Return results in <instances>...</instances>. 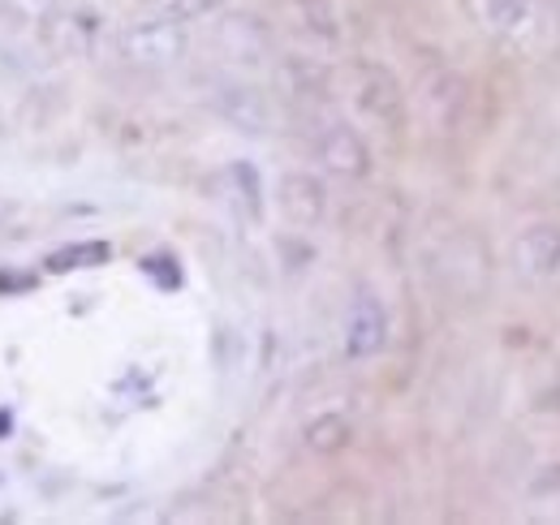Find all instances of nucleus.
Wrapping results in <instances>:
<instances>
[{
    "instance_id": "f03ea898",
    "label": "nucleus",
    "mask_w": 560,
    "mask_h": 525,
    "mask_svg": "<svg viewBox=\"0 0 560 525\" xmlns=\"http://www.w3.org/2000/svg\"><path fill=\"white\" fill-rule=\"evenodd\" d=\"M315 155L337 177H366L371 173V147L350 121H328L315 133Z\"/></svg>"
},
{
    "instance_id": "ddd939ff",
    "label": "nucleus",
    "mask_w": 560,
    "mask_h": 525,
    "mask_svg": "<svg viewBox=\"0 0 560 525\" xmlns=\"http://www.w3.org/2000/svg\"><path fill=\"white\" fill-rule=\"evenodd\" d=\"M220 9V0H151V13L173 18V22H199Z\"/></svg>"
},
{
    "instance_id": "f257e3e1",
    "label": "nucleus",
    "mask_w": 560,
    "mask_h": 525,
    "mask_svg": "<svg viewBox=\"0 0 560 525\" xmlns=\"http://www.w3.org/2000/svg\"><path fill=\"white\" fill-rule=\"evenodd\" d=\"M117 48L130 66L142 69H164L177 66L190 48V35H186V22H173V18H142V22H130L121 35H117Z\"/></svg>"
},
{
    "instance_id": "6e6552de",
    "label": "nucleus",
    "mask_w": 560,
    "mask_h": 525,
    "mask_svg": "<svg viewBox=\"0 0 560 525\" xmlns=\"http://www.w3.org/2000/svg\"><path fill=\"white\" fill-rule=\"evenodd\" d=\"M104 31V18L91 9V4H66L52 13L48 22V39L61 48V52H91L95 39Z\"/></svg>"
},
{
    "instance_id": "0eeeda50",
    "label": "nucleus",
    "mask_w": 560,
    "mask_h": 525,
    "mask_svg": "<svg viewBox=\"0 0 560 525\" xmlns=\"http://www.w3.org/2000/svg\"><path fill=\"white\" fill-rule=\"evenodd\" d=\"M280 211L289 224L298 229H315L328 211V195H324V182L311 177V173H284L280 177Z\"/></svg>"
},
{
    "instance_id": "4468645a",
    "label": "nucleus",
    "mask_w": 560,
    "mask_h": 525,
    "mask_svg": "<svg viewBox=\"0 0 560 525\" xmlns=\"http://www.w3.org/2000/svg\"><path fill=\"white\" fill-rule=\"evenodd\" d=\"M229 177L237 182V198L246 202V215H264V186H259V173L250 168V164H233L229 168Z\"/></svg>"
},
{
    "instance_id": "9b49d317",
    "label": "nucleus",
    "mask_w": 560,
    "mask_h": 525,
    "mask_svg": "<svg viewBox=\"0 0 560 525\" xmlns=\"http://www.w3.org/2000/svg\"><path fill=\"white\" fill-rule=\"evenodd\" d=\"M280 86L293 100H319L324 95V69L302 61V57H293V61L280 66Z\"/></svg>"
},
{
    "instance_id": "7ed1b4c3",
    "label": "nucleus",
    "mask_w": 560,
    "mask_h": 525,
    "mask_svg": "<svg viewBox=\"0 0 560 525\" xmlns=\"http://www.w3.org/2000/svg\"><path fill=\"white\" fill-rule=\"evenodd\" d=\"M215 48L237 66H264L272 52V31L250 13H229L215 22Z\"/></svg>"
},
{
    "instance_id": "1a4fd4ad",
    "label": "nucleus",
    "mask_w": 560,
    "mask_h": 525,
    "mask_svg": "<svg viewBox=\"0 0 560 525\" xmlns=\"http://www.w3.org/2000/svg\"><path fill=\"white\" fill-rule=\"evenodd\" d=\"M358 108H362L371 121L393 126L397 113H401V91H397L393 73H384V69H362V82H358Z\"/></svg>"
},
{
    "instance_id": "f3484780",
    "label": "nucleus",
    "mask_w": 560,
    "mask_h": 525,
    "mask_svg": "<svg viewBox=\"0 0 560 525\" xmlns=\"http://www.w3.org/2000/svg\"><path fill=\"white\" fill-rule=\"evenodd\" d=\"M142 271H147V276H160V284H168V289L182 280V276H177V267H173V259H160V255L142 262Z\"/></svg>"
},
{
    "instance_id": "9d476101",
    "label": "nucleus",
    "mask_w": 560,
    "mask_h": 525,
    "mask_svg": "<svg viewBox=\"0 0 560 525\" xmlns=\"http://www.w3.org/2000/svg\"><path fill=\"white\" fill-rule=\"evenodd\" d=\"M479 9H483L488 31L504 35V39L526 35L535 22V0H479Z\"/></svg>"
},
{
    "instance_id": "f8f14e48",
    "label": "nucleus",
    "mask_w": 560,
    "mask_h": 525,
    "mask_svg": "<svg viewBox=\"0 0 560 525\" xmlns=\"http://www.w3.org/2000/svg\"><path fill=\"white\" fill-rule=\"evenodd\" d=\"M108 242H82V246H70V250H57L48 267L52 271H73V267H100V262H108Z\"/></svg>"
},
{
    "instance_id": "39448f33",
    "label": "nucleus",
    "mask_w": 560,
    "mask_h": 525,
    "mask_svg": "<svg viewBox=\"0 0 560 525\" xmlns=\"http://www.w3.org/2000/svg\"><path fill=\"white\" fill-rule=\"evenodd\" d=\"M211 104H215V113H220L229 126H237L242 133L272 130V104H268V95H264L259 86H250V82H220Z\"/></svg>"
},
{
    "instance_id": "dca6fc26",
    "label": "nucleus",
    "mask_w": 560,
    "mask_h": 525,
    "mask_svg": "<svg viewBox=\"0 0 560 525\" xmlns=\"http://www.w3.org/2000/svg\"><path fill=\"white\" fill-rule=\"evenodd\" d=\"M560 491V460L557 465H544L535 478H530V495H557Z\"/></svg>"
},
{
    "instance_id": "423d86ee",
    "label": "nucleus",
    "mask_w": 560,
    "mask_h": 525,
    "mask_svg": "<svg viewBox=\"0 0 560 525\" xmlns=\"http://www.w3.org/2000/svg\"><path fill=\"white\" fill-rule=\"evenodd\" d=\"M388 345V311L375 293H362L346 319V353L350 358H375Z\"/></svg>"
},
{
    "instance_id": "20e7f679",
    "label": "nucleus",
    "mask_w": 560,
    "mask_h": 525,
    "mask_svg": "<svg viewBox=\"0 0 560 525\" xmlns=\"http://www.w3.org/2000/svg\"><path fill=\"white\" fill-rule=\"evenodd\" d=\"M513 262L526 280H557L560 276V224L539 220L526 224L513 242Z\"/></svg>"
},
{
    "instance_id": "2eb2a0df",
    "label": "nucleus",
    "mask_w": 560,
    "mask_h": 525,
    "mask_svg": "<svg viewBox=\"0 0 560 525\" xmlns=\"http://www.w3.org/2000/svg\"><path fill=\"white\" fill-rule=\"evenodd\" d=\"M346 435H350V427H346V418H337V413H328V418L311 422V431H306L311 448H319V453H332V448H341V444H346Z\"/></svg>"
}]
</instances>
